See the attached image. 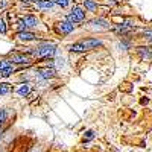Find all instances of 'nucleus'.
Here are the masks:
<instances>
[{
	"mask_svg": "<svg viewBox=\"0 0 152 152\" xmlns=\"http://www.w3.org/2000/svg\"><path fill=\"white\" fill-rule=\"evenodd\" d=\"M56 50L58 46L55 43L41 41L40 44H37V47H28L26 55H29L32 59H49L56 55Z\"/></svg>",
	"mask_w": 152,
	"mask_h": 152,
	"instance_id": "nucleus-1",
	"label": "nucleus"
},
{
	"mask_svg": "<svg viewBox=\"0 0 152 152\" xmlns=\"http://www.w3.org/2000/svg\"><path fill=\"white\" fill-rule=\"evenodd\" d=\"M8 120V111L6 108H0V126H3Z\"/></svg>",
	"mask_w": 152,
	"mask_h": 152,
	"instance_id": "nucleus-17",
	"label": "nucleus"
},
{
	"mask_svg": "<svg viewBox=\"0 0 152 152\" xmlns=\"http://www.w3.org/2000/svg\"><path fill=\"white\" fill-rule=\"evenodd\" d=\"M3 132H5V128H3V126H0V138H2Z\"/></svg>",
	"mask_w": 152,
	"mask_h": 152,
	"instance_id": "nucleus-24",
	"label": "nucleus"
},
{
	"mask_svg": "<svg viewBox=\"0 0 152 152\" xmlns=\"http://www.w3.org/2000/svg\"><path fill=\"white\" fill-rule=\"evenodd\" d=\"M149 41H151V43H152V37H151V38H149Z\"/></svg>",
	"mask_w": 152,
	"mask_h": 152,
	"instance_id": "nucleus-27",
	"label": "nucleus"
},
{
	"mask_svg": "<svg viewBox=\"0 0 152 152\" xmlns=\"http://www.w3.org/2000/svg\"><path fill=\"white\" fill-rule=\"evenodd\" d=\"M94 137H96L94 131L90 129V131H85V132H84V137H82V138H84V142H90V140H93Z\"/></svg>",
	"mask_w": 152,
	"mask_h": 152,
	"instance_id": "nucleus-18",
	"label": "nucleus"
},
{
	"mask_svg": "<svg viewBox=\"0 0 152 152\" xmlns=\"http://www.w3.org/2000/svg\"><path fill=\"white\" fill-rule=\"evenodd\" d=\"M82 5H84V8H85L88 12H94V11H97V8H99V5L94 2V0H82Z\"/></svg>",
	"mask_w": 152,
	"mask_h": 152,
	"instance_id": "nucleus-14",
	"label": "nucleus"
},
{
	"mask_svg": "<svg viewBox=\"0 0 152 152\" xmlns=\"http://www.w3.org/2000/svg\"><path fill=\"white\" fill-rule=\"evenodd\" d=\"M67 50H69V52H72V53H85V52H87L85 47L81 44V41L73 43V44H69V46H67Z\"/></svg>",
	"mask_w": 152,
	"mask_h": 152,
	"instance_id": "nucleus-13",
	"label": "nucleus"
},
{
	"mask_svg": "<svg viewBox=\"0 0 152 152\" xmlns=\"http://www.w3.org/2000/svg\"><path fill=\"white\" fill-rule=\"evenodd\" d=\"M11 67H14V64H12L8 58L0 59V72H3V70H6V69H11Z\"/></svg>",
	"mask_w": 152,
	"mask_h": 152,
	"instance_id": "nucleus-15",
	"label": "nucleus"
},
{
	"mask_svg": "<svg viewBox=\"0 0 152 152\" xmlns=\"http://www.w3.org/2000/svg\"><path fill=\"white\" fill-rule=\"evenodd\" d=\"M14 72H15V69H14V67H11V69H6V70H3V72H0V76H3V78H8V76H11Z\"/></svg>",
	"mask_w": 152,
	"mask_h": 152,
	"instance_id": "nucleus-21",
	"label": "nucleus"
},
{
	"mask_svg": "<svg viewBox=\"0 0 152 152\" xmlns=\"http://www.w3.org/2000/svg\"><path fill=\"white\" fill-rule=\"evenodd\" d=\"M66 20L76 24V23H81L85 20V11L81 8V6H73L70 9V12H67V15H66Z\"/></svg>",
	"mask_w": 152,
	"mask_h": 152,
	"instance_id": "nucleus-2",
	"label": "nucleus"
},
{
	"mask_svg": "<svg viewBox=\"0 0 152 152\" xmlns=\"http://www.w3.org/2000/svg\"><path fill=\"white\" fill-rule=\"evenodd\" d=\"M88 24L93 28V29H97V31H107V29H110L111 28V24H110V21L108 20H105V18H93L91 21H88Z\"/></svg>",
	"mask_w": 152,
	"mask_h": 152,
	"instance_id": "nucleus-7",
	"label": "nucleus"
},
{
	"mask_svg": "<svg viewBox=\"0 0 152 152\" xmlns=\"http://www.w3.org/2000/svg\"><path fill=\"white\" fill-rule=\"evenodd\" d=\"M23 3H37V2H40V0H21Z\"/></svg>",
	"mask_w": 152,
	"mask_h": 152,
	"instance_id": "nucleus-23",
	"label": "nucleus"
},
{
	"mask_svg": "<svg viewBox=\"0 0 152 152\" xmlns=\"http://www.w3.org/2000/svg\"><path fill=\"white\" fill-rule=\"evenodd\" d=\"M8 6V0H0V11Z\"/></svg>",
	"mask_w": 152,
	"mask_h": 152,
	"instance_id": "nucleus-22",
	"label": "nucleus"
},
{
	"mask_svg": "<svg viewBox=\"0 0 152 152\" xmlns=\"http://www.w3.org/2000/svg\"><path fill=\"white\" fill-rule=\"evenodd\" d=\"M32 91V84L31 82H21L17 88H15V93L20 96V97H28Z\"/></svg>",
	"mask_w": 152,
	"mask_h": 152,
	"instance_id": "nucleus-9",
	"label": "nucleus"
},
{
	"mask_svg": "<svg viewBox=\"0 0 152 152\" xmlns=\"http://www.w3.org/2000/svg\"><path fill=\"white\" fill-rule=\"evenodd\" d=\"M6 32H8V24H6V21H5L3 17H0V34L5 35Z\"/></svg>",
	"mask_w": 152,
	"mask_h": 152,
	"instance_id": "nucleus-19",
	"label": "nucleus"
},
{
	"mask_svg": "<svg viewBox=\"0 0 152 152\" xmlns=\"http://www.w3.org/2000/svg\"><path fill=\"white\" fill-rule=\"evenodd\" d=\"M81 44L85 47V50H93L97 47H102L104 41L100 38H84V40H81Z\"/></svg>",
	"mask_w": 152,
	"mask_h": 152,
	"instance_id": "nucleus-6",
	"label": "nucleus"
},
{
	"mask_svg": "<svg viewBox=\"0 0 152 152\" xmlns=\"http://www.w3.org/2000/svg\"><path fill=\"white\" fill-rule=\"evenodd\" d=\"M20 20H21L24 24H26V28H28V29H29V28H37V26H38V23H40L35 15H24V17H21Z\"/></svg>",
	"mask_w": 152,
	"mask_h": 152,
	"instance_id": "nucleus-10",
	"label": "nucleus"
},
{
	"mask_svg": "<svg viewBox=\"0 0 152 152\" xmlns=\"http://www.w3.org/2000/svg\"><path fill=\"white\" fill-rule=\"evenodd\" d=\"M17 40L20 43H29V41H35L37 40V34L35 32H31V31H21V32H17Z\"/></svg>",
	"mask_w": 152,
	"mask_h": 152,
	"instance_id": "nucleus-8",
	"label": "nucleus"
},
{
	"mask_svg": "<svg viewBox=\"0 0 152 152\" xmlns=\"http://www.w3.org/2000/svg\"><path fill=\"white\" fill-rule=\"evenodd\" d=\"M11 90H12L11 84H8V82H2V84H0V96L11 93Z\"/></svg>",
	"mask_w": 152,
	"mask_h": 152,
	"instance_id": "nucleus-16",
	"label": "nucleus"
},
{
	"mask_svg": "<svg viewBox=\"0 0 152 152\" xmlns=\"http://www.w3.org/2000/svg\"><path fill=\"white\" fill-rule=\"evenodd\" d=\"M9 61H11L14 66L17 64V66H24V67H31L32 62H34L29 55H24V52H23V53H11Z\"/></svg>",
	"mask_w": 152,
	"mask_h": 152,
	"instance_id": "nucleus-3",
	"label": "nucleus"
},
{
	"mask_svg": "<svg viewBox=\"0 0 152 152\" xmlns=\"http://www.w3.org/2000/svg\"><path fill=\"white\" fill-rule=\"evenodd\" d=\"M76 29V24L67 21V20H62L59 23H56V26H55V31L59 34V35H69L72 34L73 31Z\"/></svg>",
	"mask_w": 152,
	"mask_h": 152,
	"instance_id": "nucleus-5",
	"label": "nucleus"
},
{
	"mask_svg": "<svg viewBox=\"0 0 152 152\" xmlns=\"http://www.w3.org/2000/svg\"><path fill=\"white\" fill-rule=\"evenodd\" d=\"M32 152H40V149H38V148H35V149H34Z\"/></svg>",
	"mask_w": 152,
	"mask_h": 152,
	"instance_id": "nucleus-26",
	"label": "nucleus"
},
{
	"mask_svg": "<svg viewBox=\"0 0 152 152\" xmlns=\"http://www.w3.org/2000/svg\"><path fill=\"white\" fill-rule=\"evenodd\" d=\"M37 76H38V79L49 81V79H53L55 76H56V70H55L52 66L40 67V69H37Z\"/></svg>",
	"mask_w": 152,
	"mask_h": 152,
	"instance_id": "nucleus-4",
	"label": "nucleus"
},
{
	"mask_svg": "<svg viewBox=\"0 0 152 152\" xmlns=\"http://www.w3.org/2000/svg\"><path fill=\"white\" fill-rule=\"evenodd\" d=\"M35 6L38 9H43V11H50L55 8V2L53 0H40V2H37Z\"/></svg>",
	"mask_w": 152,
	"mask_h": 152,
	"instance_id": "nucleus-11",
	"label": "nucleus"
},
{
	"mask_svg": "<svg viewBox=\"0 0 152 152\" xmlns=\"http://www.w3.org/2000/svg\"><path fill=\"white\" fill-rule=\"evenodd\" d=\"M137 53L143 59L152 61V47H137Z\"/></svg>",
	"mask_w": 152,
	"mask_h": 152,
	"instance_id": "nucleus-12",
	"label": "nucleus"
},
{
	"mask_svg": "<svg viewBox=\"0 0 152 152\" xmlns=\"http://www.w3.org/2000/svg\"><path fill=\"white\" fill-rule=\"evenodd\" d=\"M55 2V6H61V8H67L70 5L72 0H53Z\"/></svg>",
	"mask_w": 152,
	"mask_h": 152,
	"instance_id": "nucleus-20",
	"label": "nucleus"
},
{
	"mask_svg": "<svg viewBox=\"0 0 152 152\" xmlns=\"http://www.w3.org/2000/svg\"><path fill=\"white\" fill-rule=\"evenodd\" d=\"M108 2H111V3H117L119 0H108Z\"/></svg>",
	"mask_w": 152,
	"mask_h": 152,
	"instance_id": "nucleus-25",
	"label": "nucleus"
}]
</instances>
